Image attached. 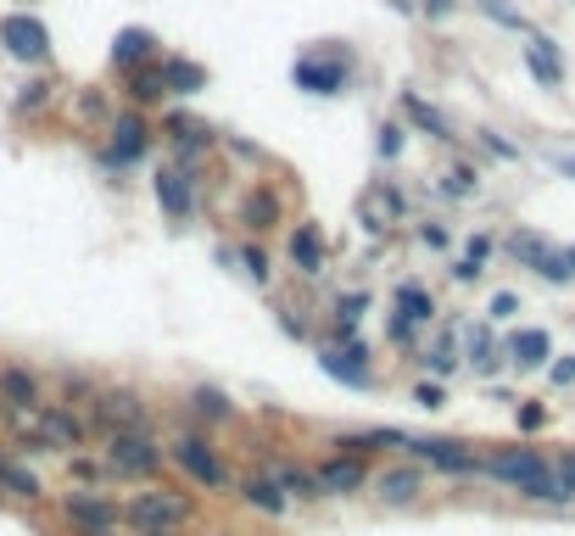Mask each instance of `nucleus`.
I'll use <instances>...</instances> for the list:
<instances>
[{
	"label": "nucleus",
	"mask_w": 575,
	"mask_h": 536,
	"mask_svg": "<svg viewBox=\"0 0 575 536\" xmlns=\"http://www.w3.org/2000/svg\"><path fill=\"white\" fill-rule=\"evenodd\" d=\"M480 475H491L498 486H509L531 503H558L547 453H536V447H491V453H480Z\"/></svg>",
	"instance_id": "1"
},
{
	"label": "nucleus",
	"mask_w": 575,
	"mask_h": 536,
	"mask_svg": "<svg viewBox=\"0 0 575 536\" xmlns=\"http://www.w3.org/2000/svg\"><path fill=\"white\" fill-rule=\"evenodd\" d=\"M169 464H174L191 486H202V492H229V481H235L207 430H180V436L169 441Z\"/></svg>",
	"instance_id": "2"
},
{
	"label": "nucleus",
	"mask_w": 575,
	"mask_h": 536,
	"mask_svg": "<svg viewBox=\"0 0 575 536\" xmlns=\"http://www.w3.org/2000/svg\"><path fill=\"white\" fill-rule=\"evenodd\" d=\"M352 51L347 45H313L291 62V84L307 89V96H347L352 89Z\"/></svg>",
	"instance_id": "3"
},
{
	"label": "nucleus",
	"mask_w": 575,
	"mask_h": 536,
	"mask_svg": "<svg viewBox=\"0 0 575 536\" xmlns=\"http://www.w3.org/2000/svg\"><path fill=\"white\" fill-rule=\"evenodd\" d=\"M196 519V497L180 486H145L123 503V525L134 530H185Z\"/></svg>",
	"instance_id": "4"
},
{
	"label": "nucleus",
	"mask_w": 575,
	"mask_h": 536,
	"mask_svg": "<svg viewBox=\"0 0 575 536\" xmlns=\"http://www.w3.org/2000/svg\"><path fill=\"white\" fill-rule=\"evenodd\" d=\"M162 459H169V447H162L151 430H112L101 470L118 475V481H151L162 470Z\"/></svg>",
	"instance_id": "5"
},
{
	"label": "nucleus",
	"mask_w": 575,
	"mask_h": 536,
	"mask_svg": "<svg viewBox=\"0 0 575 536\" xmlns=\"http://www.w3.org/2000/svg\"><path fill=\"white\" fill-rule=\"evenodd\" d=\"M90 430H101V436H112V430H151V408L129 386H101L90 397Z\"/></svg>",
	"instance_id": "6"
},
{
	"label": "nucleus",
	"mask_w": 575,
	"mask_h": 536,
	"mask_svg": "<svg viewBox=\"0 0 575 536\" xmlns=\"http://www.w3.org/2000/svg\"><path fill=\"white\" fill-rule=\"evenodd\" d=\"M62 519H67L78 536H112V530L123 525V503L107 497V492H96V486H78V492L62 497Z\"/></svg>",
	"instance_id": "7"
},
{
	"label": "nucleus",
	"mask_w": 575,
	"mask_h": 536,
	"mask_svg": "<svg viewBox=\"0 0 575 536\" xmlns=\"http://www.w3.org/2000/svg\"><path fill=\"white\" fill-rule=\"evenodd\" d=\"M145 151H151V124H145V112H140V107L118 112V118L107 124V151H101V168H107V173H123V168L145 162Z\"/></svg>",
	"instance_id": "8"
},
{
	"label": "nucleus",
	"mask_w": 575,
	"mask_h": 536,
	"mask_svg": "<svg viewBox=\"0 0 575 536\" xmlns=\"http://www.w3.org/2000/svg\"><path fill=\"white\" fill-rule=\"evenodd\" d=\"M408 459H420L425 470H442V475H480V453L464 436H414Z\"/></svg>",
	"instance_id": "9"
},
{
	"label": "nucleus",
	"mask_w": 575,
	"mask_h": 536,
	"mask_svg": "<svg viewBox=\"0 0 575 536\" xmlns=\"http://www.w3.org/2000/svg\"><path fill=\"white\" fill-rule=\"evenodd\" d=\"M34 430H40V441L51 447V453H85V447H90V419L73 414L67 403H40L34 408Z\"/></svg>",
	"instance_id": "10"
},
{
	"label": "nucleus",
	"mask_w": 575,
	"mask_h": 536,
	"mask_svg": "<svg viewBox=\"0 0 575 536\" xmlns=\"http://www.w3.org/2000/svg\"><path fill=\"white\" fill-rule=\"evenodd\" d=\"M425 464L420 459H397V464H380V470H369V492L386 503V508H408V503H420V492H425Z\"/></svg>",
	"instance_id": "11"
},
{
	"label": "nucleus",
	"mask_w": 575,
	"mask_h": 536,
	"mask_svg": "<svg viewBox=\"0 0 575 536\" xmlns=\"http://www.w3.org/2000/svg\"><path fill=\"white\" fill-rule=\"evenodd\" d=\"M0 45H7L12 62L40 67V62L51 56V29H45L34 12H7V18H0Z\"/></svg>",
	"instance_id": "12"
},
{
	"label": "nucleus",
	"mask_w": 575,
	"mask_h": 536,
	"mask_svg": "<svg viewBox=\"0 0 575 536\" xmlns=\"http://www.w3.org/2000/svg\"><path fill=\"white\" fill-rule=\"evenodd\" d=\"M318 369L352 386V392H369L375 386V364H369V346L364 341H341V346H318Z\"/></svg>",
	"instance_id": "13"
},
{
	"label": "nucleus",
	"mask_w": 575,
	"mask_h": 536,
	"mask_svg": "<svg viewBox=\"0 0 575 536\" xmlns=\"http://www.w3.org/2000/svg\"><path fill=\"white\" fill-rule=\"evenodd\" d=\"M313 481L324 497H358L369 492V459H352V453H330L313 464Z\"/></svg>",
	"instance_id": "14"
},
{
	"label": "nucleus",
	"mask_w": 575,
	"mask_h": 536,
	"mask_svg": "<svg viewBox=\"0 0 575 536\" xmlns=\"http://www.w3.org/2000/svg\"><path fill=\"white\" fill-rule=\"evenodd\" d=\"M151 196H156V207H162V213L180 218V224H191V218H196V179H191L185 168H156Z\"/></svg>",
	"instance_id": "15"
},
{
	"label": "nucleus",
	"mask_w": 575,
	"mask_h": 536,
	"mask_svg": "<svg viewBox=\"0 0 575 536\" xmlns=\"http://www.w3.org/2000/svg\"><path fill=\"white\" fill-rule=\"evenodd\" d=\"M408 430H397V425H375V430H347V436H336V453H352V459H375V453H391V459H402L408 453Z\"/></svg>",
	"instance_id": "16"
},
{
	"label": "nucleus",
	"mask_w": 575,
	"mask_h": 536,
	"mask_svg": "<svg viewBox=\"0 0 575 536\" xmlns=\"http://www.w3.org/2000/svg\"><path fill=\"white\" fill-rule=\"evenodd\" d=\"M162 135L174 140V168H185L191 173V162L196 157H207L213 146H218V129H207V124H196V118H185V112H169V124H162Z\"/></svg>",
	"instance_id": "17"
},
{
	"label": "nucleus",
	"mask_w": 575,
	"mask_h": 536,
	"mask_svg": "<svg viewBox=\"0 0 575 536\" xmlns=\"http://www.w3.org/2000/svg\"><path fill=\"white\" fill-rule=\"evenodd\" d=\"M229 486H235V497H240L246 508H258V514H269V519H285V514H291V497L274 486L269 470H252V475H240V481H229Z\"/></svg>",
	"instance_id": "18"
},
{
	"label": "nucleus",
	"mask_w": 575,
	"mask_h": 536,
	"mask_svg": "<svg viewBox=\"0 0 575 536\" xmlns=\"http://www.w3.org/2000/svg\"><path fill=\"white\" fill-rule=\"evenodd\" d=\"M0 403H7V414H34L45 403L40 375L23 369V364H0Z\"/></svg>",
	"instance_id": "19"
},
{
	"label": "nucleus",
	"mask_w": 575,
	"mask_h": 536,
	"mask_svg": "<svg viewBox=\"0 0 575 536\" xmlns=\"http://www.w3.org/2000/svg\"><path fill=\"white\" fill-rule=\"evenodd\" d=\"M156 56H162V40H156L151 29L129 23V29H118V34H112V67H118V73L145 67V62H156Z\"/></svg>",
	"instance_id": "20"
},
{
	"label": "nucleus",
	"mask_w": 575,
	"mask_h": 536,
	"mask_svg": "<svg viewBox=\"0 0 575 536\" xmlns=\"http://www.w3.org/2000/svg\"><path fill=\"white\" fill-rule=\"evenodd\" d=\"M156 78H162V96H202L207 89V67L191 56H156Z\"/></svg>",
	"instance_id": "21"
},
{
	"label": "nucleus",
	"mask_w": 575,
	"mask_h": 536,
	"mask_svg": "<svg viewBox=\"0 0 575 536\" xmlns=\"http://www.w3.org/2000/svg\"><path fill=\"white\" fill-rule=\"evenodd\" d=\"M525 67H531V78L542 84V89H564V56H558V45L547 40V34H525Z\"/></svg>",
	"instance_id": "22"
},
{
	"label": "nucleus",
	"mask_w": 575,
	"mask_h": 536,
	"mask_svg": "<svg viewBox=\"0 0 575 536\" xmlns=\"http://www.w3.org/2000/svg\"><path fill=\"white\" fill-rule=\"evenodd\" d=\"M503 352H509V364H514V369H547V357H553V335L531 324V330H514Z\"/></svg>",
	"instance_id": "23"
},
{
	"label": "nucleus",
	"mask_w": 575,
	"mask_h": 536,
	"mask_svg": "<svg viewBox=\"0 0 575 536\" xmlns=\"http://www.w3.org/2000/svg\"><path fill=\"white\" fill-rule=\"evenodd\" d=\"M291 268H296V275H307V280L324 275V229L318 224H296V235H291Z\"/></svg>",
	"instance_id": "24"
},
{
	"label": "nucleus",
	"mask_w": 575,
	"mask_h": 536,
	"mask_svg": "<svg viewBox=\"0 0 575 536\" xmlns=\"http://www.w3.org/2000/svg\"><path fill=\"white\" fill-rule=\"evenodd\" d=\"M269 475H274V486L291 497V503H318L324 492H318V481H313V470L307 464H296V459H274L269 464Z\"/></svg>",
	"instance_id": "25"
},
{
	"label": "nucleus",
	"mask_w": 575,
	"mask_h": 536,
	"mask_svg": "<svg viewBox=\"0 0 575 536\" xmlns=\"http://www.w3.org/2000/svg\"><path fill=\"white\" fill-rule=\"evenodd\" d=\"M185 408H191V419H196V425H207V430L235 419V403H229L218 386H191V392H185Z\"/></svg>",
	"instance_id": "26"
},
{
	"label": "nucleus",
	"mask_w": 575,
	"mask_h": 536,
	"mask_svg": "<svg viewBox=\"0 0 575 536\" xmlns=\"http://www.w3.org/2000/svg\"><path fill=\"white\" fill-rule=\"evenodd\" d=\"M280 196L269 191V185H252V191H246V202H240V218H246V229H252V235H269L274 224H280Z\"/></svg>",
	"instance_id": "27"
},
{
	"label": "nucleus",
	"mask_w": 575,
	"mask_h": 536,
	"mask_svg": "<svg viewBox=\"0 0 575 536\" xmlns=\"http://www.w3.org/2000/svg\"><path fill=\"white\" fill-rule=\"evenodd\" d=\"M402 118L414 124V129H425L431 140H453V124H447V112H436L431 101H420L414 89H408V96H402Z\"/></svg>",
	"instance_id": "28"
},
{
	"label": "nucleus",
	"mask_w": 575,
	"mask_h": 536,
	"mask_svg": "<svg viewBox=\"0 0 575 536\" xmlns=\"http://www.w3.org/2000/svg\"><path fill=\"white\" fill-rule=\"evenodd\" d=\"M0 492H7V497H18V503H40V497H45V481H40L29 464L7 459V470H0Z\"/></svg>",
	"instance_id": "29"
},
{
	"label": "nucleus",
	"mask_w": 575,
	"mask_h": 536,
	"mask_svg": "<svg viewBox=\"0 0 575 536\" xmlns=\"http://www.w3.org/2000/svg\"><path fill=\"white\" fill-rule=\"evenodd\" d=\"M391 308H397L408 324H431V319H436V297H431L425 286H414V280H408V286H397Z\"/></svg>",
	"instance_id": "30"
},
{
	"label": "nucleus",
	"mask_w": 575,
	"mask_h": 536,
	"mask_svg": "<svg viewBox=\"0 0 575 536\" xmlns=\"http://www.w3.org/2000/svg\"><path fill=\"white\" fill-rule=\"evenodd\" d=\"M509 251H514L520 268H536V275H542V262L553 257V246H547L536 229H514V235H509Z\"/></svg>",
	"instance_id": "31"
},
{
	"label": "nucleus",
	"mask_w": 575,
	"mask_h": 536,
	"mask_svg": "<svg viewBox=\"0 0 575 536\" xmlns=\"http://www.w3.org/2000/svg\"><path fill=\"white\" fill-rule=\"evenodd\" d=\"M129 101H134V107H156V101H162L156 62H145V67H129Z\"/></svg>",
	"instance_id": "32"
},
{
	"label": "nucleus",
	"mask_w": 575,
	"mask_h": 536,
	"mask_svg": "<svg viewBox=\"0 0 575 536\" xmlns=\"http://www.w3.org/2000/svg\"><path fill=\"white\" fill-rule=\"evenodd\" d=\"M229 262H240V275L252 280V286H269V275H274V268H269V251H263L258 240H246L240 251H229Z\"/></svg>",
	"instance_id": "33"
},
{
	"label": "nucleus",
	"mask_w": 575,
	"mask_h": 536,
	"mask_svg": "<svg viewBox=\"0 0 575 536\" xmlns=\"http://www.w3.org/2000/svg\"><path fill=\"white\" fill-rule=\"evenodd\" d=\"M469 364H475V375H491V369H498V341H491L486 324L469 330Z\"/></svg>",
	"instance_id": "34"
},
{
	"label": "nucleus",
	"mask_w": 575,
	"mask_h": 536,
	"mask_svg": "<svg viewBox=\"0 0 575 536\" xmlns=\"http://www.w3.org/2000/svg\"><path fill=\"white\" fill-rule=\"evenodd\" d=\"M480 191V168H469V162H458L447 179H442V196H453V202H469Z\"/></svg>",
	"instance_id": "35"
},
{
	"label": "nucleus",
	"mask_w": 575,
	"mask_h": 536,
	"mask_svg": "<svg viewBox=\"0 0 575 536\" xmlns=\"http://www.w3.org/2000/svg\"><path fill=\"white\" fill-rule=\"evenodd\" d=\"M420 364H425L436 380H447V375L458 369V357H453V335H442L436 346H425V352H420Z\"/></svg>",
	"instance_id": "36"
},
{
	"label": "nucleus",
	"mask_w": 575,
	"mask_h": 536,
	"mask_svg": "<svg viewBox=\"0 0 575 536\" xmlns=\"http://www.w3.org/2000/svg\"><path fill=\"white\" fill-rule=\"evenodd\" d=\"M475 7L491 18V23H503V29H514V34H531V23H525V12H514L509 0H475Z\"/></svg>",
	"instance_id": "37"
},
{
	"label": "nucleus",
	"mask_w": 575,
	"mask_h": 536,
	"mask_svg": "<svg viewBox=\"0 0 575 536\" xmlns=\"http://www.w3.org/2000/svg\"><path fill=\"white\" fill-rule=\"evenodd\" d=\"M402 135H408L402 124H380V129H375V157H380V162H397V157H402V146H408Z\"/></svg>",
	"instance_id": "38"
},
{
	"label": "nucleus",
	"mask_w": 575,
	"mask_h": 536,
	"mask_svg": "<svg viewBox=\"0 0 575 536\" xmlns=\"http://www.w3.org/2000/svg\"><path fill=\"white\" fill-rule=\"evenodd\" d=\"M547 470H553L558 503H575V453H558V459H547Z\"/></svg>",
	"instance_id": "39"
},
{
	"label": "nucleus",
	"mask_w": 575,
	"mask_h": 536,
	"mask_svg": "<svg viewBox=\"0 0 575 536\" xmlns=\"http://www.w3.org/2000/svg\"><path fill=\"white\" fill-rule=\"evenodd\" d=\"M45 101H51V78H29V84L18 89V101H12V107H18V112H40Z\"/></svg>",
	"instance_id": "40"
},
{
	"label": "nucleus",
	"mask_w": 575,
	"mask_h": 536,
	"mask_svg": "<svg viewBox=\"0 0 575 536\" xmlns=\"http://www.w3.org/2000/svg\"><path fill=\"white\" fill-rule=\"evenodd\" d=\"M475 146H486L498 162H520V146H514V140H503L498 129H475Z\"/></svg>",
	"instance_id": "41"
},
{
	"label": "nucleus",
	"mask_w": 575,
	"mask_h": 536,
	"mask_svg": "<svg viewBox=\"0 0 575 536\" xmlns=\"http://www.w3.org/2000/svg\"><path fill=\"white\" fill-rule=\"evenodd\" d=\"M486 319L491 324H509V319H520V291H498L486 302Z\"/></svg>",
	"instance_id": "42"
},
{
	"label": "nucleus",
	"mask_w": 575,
	"mask_h": 536,
	"mask_svg": "<svg viewBox=\"0 0 575 536\" xmlns=\"http://www.w3.org/2000/svg\"><path fill=\"white\" fill-rule=\"evenodd\" d=\"M96 392H101V386H96L90 375H73V369L62 375V397H67V403H85V408H90V397H96Z\"/></svg>",
	"instance_id": "43"
},
{
	"label": "nucleus",
	"mask_w": 575,
	"mask_h": 536,
	"mask_svg": "<svg viewBox=\"0 0 575 536\" xmlns=\"http://www.w3.org/2000/svg\"><path fill=\"white\" fill-rule=\"evenodd\" d=\"M414 403H420L425 414H436V408H447V386H442V380H420V386H414Z\"/></svg>",
	"instance_id": "44"
},
{
	"label": "nucleus",
	"mask_w": 575,
	"mask_h": 536,
	"mask_svg": "<svg viewBox=\"0 0 575 536\" xmlns=\"http://www.w3.org/2000/svg\"><path fill=\"white\" fill-rule=\"evenodd\" d=\"M67 475H73V481H85V486H96V481H101V464L85 459V453H67Z\"/></svg>",
	"instance_id": "45"
},
{
	"label": "nucleus",
	"mask_w": 575,
	"mask_h": 536,
	"mask_svg": "<svg viewBox=\"0 0 575 536\" xmlns=\"http://www.w3.org/2000/svg\"><path fill=\"white\" fill-rule=\"evenodd\" d=\"M364 308H369V291H347V297H336V319H347V324H358Z\"/></svg>",
	"instance_id": "46"
},
{
	"label": "nucleus",
	"mask_w": 575,
	"mask_h": 536,
	"mask_svg": "<svg viewBox=\"0 0 575 536\" xmlns=\"http://www.w3.org/2000/svg\"><path fill=\"white\" fill-rule=\"evenodd\" d=\"M514 425H520V430H542V425H547V403H520V408H514Z\"/></svg>",
	"instance_id": "47"
},
{
	"label": "nucleus",
	"mask_w": 575,
	"mask_h": 536,
	"mask_svg": "<svg viewBox=\"0 0 575 536\" xmlns=\"http://www.w3.org/2000/svg\"><path fill=\"white\" fill-rule=\"evenodd\" d=\"M414 330H420V324H408V319H402L397 308L386 313V341H397V346H408V341H414Z\"/></svg>",
	"instance_id": "48"
},
{
	"label": "nucleus",
	"mask_w": 575,
	"mask_h": 536,
	"mask_svg": "<svg viewBox=\"0 0 575 536\" xmlns=\"http://www.w3.org/2000/svg\"><path fill=\"white\" fill-rule=\"evenodd\" d=\"M491 251H498V240H491V235H469V246H464V257L480 262V268L491 262Z\"/></svg>",
	"instance_id": "49"
},
{
	"label": "nucleus",
	"mask_w": 575,
	"mask_h": 536,
	"mask_svg": "<svg viewBox=\"0 0 575 536\" xmlns=\"http://www.w3.org/2000/svg\"><path fill=\"white\" fill-rule=\"evenodd\" d=\"M414 235H420V246H431V251H447V246H453V235H447L442 224H420Z\"/></svg>",
	"instance_id": "50"
},
{
	"label": "nucleus",
	"mask_w": 575,
	"mask_h": 536,
	"mask_svg": "<svg viewBox=\"0 0 575 536\" xmlns=\"http://www.w3.org/2000/svg\"><path fill=\"white\" fill-rule=\"evenodd\" d=\"M547 380H553V386H575V352L558 357V364H547Z\"/></svg>",
	"instance_id": "51"
},
{
	"label": "nucleus",
	"mask_w": 575,
	"mask_h": 536,
	"mask_svg": "<svg viewBox=\"0 0 575 536\" xmlns=\"http://www.w3.org/2000/svg\"><path fill=\"white\" fill-rule=\"evenodd\" d=\"M480 275H486V268H480V262H469V257H458V262H453V280H458V286H475Z\"/></svg>",
	"instance_id": "52"
},
{
	"label": "nucleus",
	"mask_w": 575,
	"mask_h": 536,
	"mask_svg": "<svg viewBox=\"0 0 575 536\" xmlns=\"http://www.w3.org/2000/svg\"><path fill=\"white\" fill-rule=\"evenodd\" d=\"M380 202H386V213H391V218H402V213H408V202H402V191H397V185H380Z\"/></svg>",
	"instance_id": "53"
},
{
	"label": "nucleus",
	"mask_w": 575,
	"mask_h": 536,
	"mask_svg": "<svg viewBox=\"0 0 575 536\" xmlns=\"http://www.w3.org/2000/svg\"><path fill=\"white\" fill-rule=\"evenodd\" d=\"M453 7H458V0H420L425 18H453Z\"/></svg>",
	"instance_id": "54"
},
{
	"label": "nucleus",
	"mask_w": 575,
	"mask_h": 536,
	"mask_svg": "<svg viewBox=\"0 0 575 536\" xmlns=\"http://www.w3.org/2000/svg\"><path fill=\"white\" fill-rule=\"evenodd\" d=\"M558 275H564V286L575 280V246H564V251H558Z\"/></svg>",
	"instance_id": "55"
},
{
	"label": "nucleus",
	"mask_w": 575,
	"mask_h": 536,
	"mask_svg": "<svg viewBox=\"0 0 575 536\" xmlns=\"http://www.w3.org/2000/svg\"><path fill=\"white\" fill-rule=\"evenodd\" d=\"M553 168H558V173H569V179H575V157H553Z\"/></svg>",
	"instance_id": "56"
},
{
	"label": "nucleus",
	"mask_w": 575,
	"mask_h": 536,
	"mask_svg": "<svg viewBox=\"0 0 575 536\" xmlns=\"http://www.w3.org/2000/svg\"><path fill=\"white\" fill-rule=\"evenodd\" d=\"M7 459H12V447H0V470H7Z\"/></svg>",
	"instance_id": "57"
},
{
	"label": "nucleus",
	"mask_w": 575,
	"mask_h": 536,
	"mask_svg": "<svg viewBox=\"0 0 575 536\" xmlns=\"http://www.w3.org/2000/svg\"><path fill=\"white\" fill-rule=\"evenodd\" d=\"M140 536H180V530H140Z\"/></svg>",
	"instance_id": "58"
},
{
	"label": "nucleus",
	"mask_w": 575,
	"mask_h": 536,
	"mask_svg": "<svg viewBox=\"0 0 575 536\" xmlns=\"http://www.w3.org/2000/svg\"><path fill=\"white\" fill-rule=\"evenodd\" d=\"M0 419H7V403H0Z\"/></svg>",
	"instance_id": "59"
},
{
	"label": "nucleus",
	"mask_w": 575,
	"mask_h": 536,
	"mask_svg": "<svg viewBox=\"0 0 575 536\" xmlns=\"http://www.w3.org/2000/svg\"><path fill=\"white\" fill-rule=\"evenodd\" d=\"M213 536H229V530H213Z\"/></svg>",
	"instance_id": "60"
}]
</instances>
